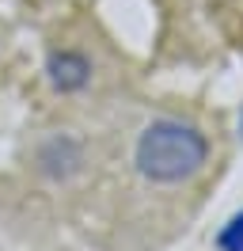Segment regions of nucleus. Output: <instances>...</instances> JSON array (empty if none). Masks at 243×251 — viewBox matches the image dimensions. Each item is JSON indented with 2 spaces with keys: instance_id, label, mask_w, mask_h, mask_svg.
Segmentation results:
<instances>
[{
  "instance_id": "f257e3e1",
  "label": "nucleus",
  "mask_w": 243,
  "mask_h": 251,
  "mask_svg": "<svg viewBox=\"0 0 243 251\" xmlns=\"http://www.w3.org/2000/svg\"><path fill=\"white\" fill-rule=\"evenodd\" d=\"M209 160V141L194 122L182 118H152L133 145V164L148 183L175 187L194 179Z\"/></svg>"
},
{
  "instance_id": "f03ea898",
  "label": "nucleus",
  "mask_w": 243,
  "mask_h": 251,
  "mask_svg": "<svg viewBox=\"0 0 243 251\" xmlns=\"http://www.w3.org/2000/svg\"><path fill=\"white\" fill-rule=\"evenodd\" d=\"M46 73H49V84L57 92H80L91 80V61L76 50H57V53H49Z\"/></svg>"
},
{
  "instance_id": "7ed1b4c3",
  "label": "nucleus",
  "mask_w": 243,
  "mask_h": 251,
  "mask_svg": "<svg viewBox=\"0 0 243 251\" xmlns=\"http://www.w3.org/2000/svg\"><path fill=\"white\" fill-rule=\"evenodd\" d=\"M38 164H42L46 175H53V179H65V175H73L80 168V145L73 137H53V141L42 145V152H38Z\"/></svg>"
},
{
  "instance_id": "20e7f679",
  "label": "nucleus",
  "mask_w": 243,
  "mask_h": 251,
  "mask_svg": "<svg viewBox=\"0 0 243 251\" xmlns=\"http://www.w3.org/2000/svg\"><path fill=\"white\" fill-rule=\"evenodd\" d=\"M217 248L220 251H243V209L217 232Z\"/></svg>"
},
{
  "instance_id": "39448f33",
  "label": "nucleus",
  "mask_w": 243,
  "mask_h": 251,
  "mask_svg": "<svg viewBox=\"0 0 243 251\" xmlns=\"http://www.w3.org/2000/svg\"><path fill=\"white\" fill-rule=\"evenodd\" d=\"M240 133H243V114H240Z\"/></svg>"
}]
</instances>
